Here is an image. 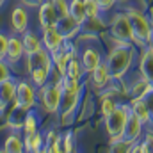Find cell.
Masks as SVG:
<instances>
[{"instance_id":"obj_25","label":"cell","mask_w":153,"mask_h":153,"mask_svg":"<svg viewBox=\"0 0 153 153\" xmlns=\"http://www.w3.org/2000/svg\"><path fill=\"white\" fill-rule=\"evenodd\" d=\"M22 41H23V48H25V55L27 53H34L43 48V41L41 36H38L36 32H30V30H25L22 34Z\"/></svg>"},{"instance_id":"obj_32","label":"cell","mask_w":153,"mask_h":153,"mask_svg":"<svg viewBox=\"0 0 153 153\" xmlns=\"http://www.w3.org/2000/svg\"><path fill=\"white\" fill-rule=\"evenodd\" d=\"M116 107H117V103H116L114 98H111V96H105L103 100H102V105H100V112L103 117H107V116L111 114L112 111H114Z\"/></svg>"},{"instance_id":"obj_29","label":"cell","mask_w":153,"mask_h":153,"mask_svg":"<svg viewBox=\"0 0 153 153\" xmlns=\"http://www.w3.org/2000/svg\"><path fill=\"white\" fill-rule=\"evenodd\" d=\"M84 7H85V16H87V22H96L100 20V14H102V7L96 0H84Z\"/></svg>"},{"instance_id":"obj_36","label":"cell","mask_w":153,"mask_h":153,"mask_svg":"<svg viewBox=\"0 0 153 153\" xmlns=\"http://www.w3.org/2000/svg\"><path fill=\"white\" fill-rule=\"evenodd\" d=\"M11 78V68L9 62H5V59H0V82Z\"/></svg>"},{"instance_id":"obj_22","label":"cell","mask_w":153,"mask_h":153,"mask_svg":"<svg viewBox=\"0 0 153 153\" xmlns=\"http://www.w3.org/2000/svg\"><path fill=\"white\" fill-rule=\"evenodd\" d=\"M89 75H91V82H93V85H94L96 89L105 87V85L112 80L111 71H109V68H107V62H102V64H100L96 70H93Z\"/></svg>"},{"instance_id":"obj_1","label":"cell","mask_w":153,"mask_h":153,"mask_svg":"<svg viewBox=\"0 0 153 153\" xmlns=\"http://www.w3.org/2000/svg\"><path fill=\"white\" fill-rule=\"evenodd\" d=\"M82 91H84L82 80H71V78L62 76V93H61V103L57 111L61 123H68L75 116L76 107L82 98Z\"/></svg>"},{"instance_id":"obj_8","label":"cell","mask_w":153,"mask_h":153,"mask_svg":"<svg viewBox=\"0 0 153 153\" xmlns=\"http://www.w3.org/2000/svg\"><path fill=\"white\" fill-rule=\"evenodd\" d=\"M75 55H76V46L71 43V39H66V43L57 52L52 53V61H53V66H55V70H57L59 75H64L70 59L75 57Z\"/></svg>"},{"instance_id":"obj_41","label":"cell","mask_w":153,"mask_h":153,"mask_svg":"<svg viewBox=\"0 0 153 153\" xmlns=\"http://www.w3.org/2000/svg\"><path fill=\"white\" fill-rule=\"evenodd\" d=\"M4 4H5V0H0V7H2V5H4Z\"/></svg>"},{"instance_id":"obj_15","label":"cell","mask_w":153,"mask_h":153,"mask_svg":"<svg viewBox=\"0 0 153 153\" xmlns=\"http://www.w3.org/2000/svg\"><path fill=\"white\" fill-rule=\"evenodd\" d=\"M80 62H82L84 71H85V73H91L93 70H96V68L103 62L102 52H100L98 48L89 46V48H85V50L82 52V55H80Z\"/></svg>"},{"instance_id":"obj_35","label":"cell","mask_w":153,"mask_h":153,"mask_svg":"<svg viewBox=\"0 0 153 153\" xmlns=\"http://www.w3.org/2000/svg\"><path fill=\"white\" fill-rule=\"evenodd\" d=\"M7 46H9V36L0 30V59L7 57Z\"/></svg>"},{"instance_id":"obj_16","label":"cell","mask_w":153,"mask_h":153,"mask_svg":"<svg viewBox=\"0 0 153 153\" xmlns=\"http://www.w3.org/2000/svg\"><path fill=\"white\" fill-rule=\"evenodd\" d=\"M55 27H57V30H59L66 39H73L76 34L82 30V23H78L71 14H66V16L59 18V22H57Z\"/></svg>"},{"instance_id":"obj_4","label":"cell","mask_w":153,"mask_h":153,"mask_svg":"<svg viewBox=\"0 0 153 153\" xmlns=\"http://www.w3.org/2000/svg\"><path fill=\"white\" fill-rule=\"evenodd\" d=\"M126 14H128V20H130L132 32H134V36H135V45H139V46L148 45L150 36H152V30H153L148 16H146L144 13L137 11V9H128Z\"/></svg>"},{"instance_id":"obj_28","label":"cell","mask_w":153,"mask_h":153,"mask_svg":"<svg viewBox=\"0 0 153 153\" xmlns=\"http://www.w3.org/2000/svg\"><path fill=\"white\" fill-rule=\"evenodd\" d=\"M70 14L75 18L78 23H85L87 16H85V7H84V0H70Z\"/></svg>"},{"instance_id":"obj_42","label":"cell","mask_w":153,"mask_h":153,"mask_svg":"<svg viewBox=\"0 0 153 153\" xmlns=\"http://www.w3.org/2000/svg\"><path fill=\"white\" fill-rule=\"evenodd\" d=\"M150 2H153V0H150Z\"/></svg>"},{"instance_id":"obj_37","label":"cell","mask_w":153,"mask_h":153,"mask_svg":"<svg viewBox=\"0 0 153 153\" xmlns=\"http://www.w3.org/2000/svg\"><path fill=\"white\" fill-rule=\"evenodd\" d=\"M98 4H100V7H102V11H109V9H112L114 7V4L117 0H96Z\"/></svg>"},{"instance_id":"obj_31","label":"cell","mask_w":153,"mask_h":153,"mask_svg":"<svg viewBox=\"0 0 153 153\" xmlns=\"http://www.w3.org/2000/svg\"><path fill=\"white\" fill-rule=\"evenodd\" d=\"M23 134H30V132H36L38 130V117L34 114V109L29 111V114L25 117V123H23Z\"/></svg>"},{"instance_id":"obj_27","label":"cell","mask_w":153,"mask_h":153,"mask_svg":"<svg viewBox=\"0 0 153 153\" xmlns=\"http://www.w3.org/2000/svg\"><path fill=\"white\" fill-rule=\"evenodd\" d=\"M4 152L7 153H22L25 152V146H23V139H20V135L16 134H11L5 143H4Z\"/></svg>"},{"instance_id":"obj_3","label":"cell","mask_w":153,"mask_h":153,"mask_svg":"<svg viewBox=\"0 0 153 153\" xmlns=\"http://www.w3.org/2000/svg\"><path fill=\"white\" fill-rule=\"evenodd\" d=\"M128 116H130V105L123 103V105H117L114 111L105 117V132L111 137V144H116L117 141H121Z\"/></svg>"},{"instance_id":"obj_39","label":"cell","mask_w":153,"mask_h":153,"mask_svg":"<svg viewBox=\"0 0 153 153\" xmlns=\"http://www.w3.org/2000/svg\"><path fill=\"white\" fill-rule=\"evenodd\" d=\"M45 0H22V4H25L27 7H39Z\"/></svg>"},{"instance_id":"obj_18","label":"cell","mask_w":153,"mask_h":153,"mask_svg":"<svg viewBox=\"0 0 153 153\" xmlns=\"http://www.w3.org/2000/svg\"><path fill=\"white\" fill-rule=\"evenodd\" d=\"M11 27L18 34H23L29 29V13H27L25 7L18 5V7L13 9V13H11Z\"/></svg>"},{"instance_id":"obj_40","label":"cell","mask_w":153,"mask_h":153,"mask_svg":"<svg viewBox=\"0 0 153 153\" xmlns=\"http://www.w3.org/2000/svg\"><path fill=\"white\" fill-rule=\"evenodd\" d=\"M148 45H150V48L153 50V30H152V36H150V41H148Z\"/></svg>"},{"instance_id":"obj_10","label":"cell","mask_w":153,"mask_h":153,"mask_svg":"<svg viewBox=\"0 0 153 153\" xmlns=\"http://www.w3.org/2000/svg\"><path fill=\"white\" fill-rule=\"evenodd\" d=\"M41 41H43V48L53 53L66 43V38L57 30V27H46L41 32Z\"/></svg>"},{"instance_id":"obj_23","label":"cell","mask_w":153,"mask_h":153,"mask_svg":"<svg viewBox=\"0 0 153 153\" xmlns=\"http://www.w3.org/2000/svg\"><path fill=\"white\" fill-rule=\"evenodd\" d=\"M23 146H25V152H30V153L43 152V146H45V137H43V134H41L39 130L30 132V134H25V137H23Z\"/></svg>"},{"instance_id":"obj_34","label":"cell","mask_w":153,"mask_h":153,"mask_svg":"<svg viewBox=\"0 0 153 153\" xmlns=\"http://www.w3.org/2000/svg\"><path fill=\"white\" fill-rule=\"evenodd\" d=\"M73 146H75V135H73V132H66L62 135V152L64 153L73 152Z\"/></svg>"},{"instance_id":"obj_13","label":"cell","mask_w":153,"mask_h":153,"mask_svg":"<svg viewBox=\"0 0 153 153\" xmlns=\"http://www.w3.org/2000/svg\"><path fill=\"white\" fill-rule=\"evenodd\" d=\"M38 18H39V25H41V29L55 27V25H57V22H59V14H57L53 4H52L50 0H45V2L39 5Z\"/></svg>"},{"instance_id":"obj_30","label":"cell","mask_w":153,"mask_h":153,"mask_svg":"<svg viewBox=\"0 0 153 153\" xmlns=\"http://www.w3.org/2000/svg\"><path fill=\"white\" fill-rule=\"evenodd\" d=\"M29 75H30V82L39 89V87H43L45 84H48L52 71H48V70H36V71H30Z\"/></svg>"},{"instance_id":"obj_11","label":"cell","mask_w":153,"mask_h":153,"mask_svg":"<svg viewBox=\"0 0 153 153\" xmlns=\"http://www.w3.org/2000/svg\"><path fill=\"white\" fill-rule=\"evenodd\" d=\"M143 128H144V123L130 111V116L126 119V125H125V132H123V141H128V143H135L143 137Z\"/></svg>"},{"instance_id":"obj_17","label":"cell","mask_w":153,"mask_h":153,"mask_svg":"<svg viewBox=\"0 0 153 153\" xmlns=\"http://www.w3.org/2000/svg\"><path fill=\"white\" fill-rule=\"evenodd\" d=\"M130 111L137 116L144 125H150L153 121V111H152V107H150V103H148L146 98L132 100V102H130Z\"/></svg>"},{"instance_id":"obj_21","label":"cell","mask_w":153,"mask_h":153,"mask_svg":"<svg viewBox=\"0 0 153 153\" xmlns=\"http://www.w3.org/2000/svg\"><path fill=\"white\" fill-rule=\"evenodd\" d=\"M128 94L132 100H137V98H148L150 94H153V82H148L146 78L141 76V80L134 82L128 89Z\"/></svg>"},{"instance_id":"obj_14","label":"cell","mask_w":153,"mask_h":153,"mask_svg":"<svg viewBox=\"0 0 153 153\" xmlns=\"http://www.w3.org/2000/svg\"><path fill=\"white\" fill-rule=\"evenodd\" d=\"M14 98H16V82L13 78L0 82V114H4L5 109L11 103H14Z\"/></svg>"},{"instance_id":"obj_24","label":"cell","mask_w":153,"mask_h":153,"mask_svg":"<svg viewBox=\"0 0 153 153\" xmlns=\"http://www.w3.org/2000/svg\"><path fill=\"white\" fill-rule=\"evenodd\" d=\"M43 152L46 153H62V134L57 130H50L45 137V148Z\"/></svg>"},{"instance_id":"obj_5","label":"cell","mask_w":153,"mask_h":153,"mask_svg":"<svg viewBox=\"0 0 153 153\" xmlns=\"http://www.w3.org/2000/svg\"><path fill=\"white\" fill-rule=\"evenodd\" d=\"M109 32L116 43H134L135 45V36L130 27V20L126 13H116L111 20Z\"/></svg>"},{"instance_id":"obj_26","label":"cell","mask_w":153,"mask_h":153,"mask_svg":"<svg viewBox=\"0 0 153 153\" xmlns=\"http://www.w3.org/2000/svg\"><path fill=\"white\" fill-rule=\"evenodd\" d=\"M84 68H82V62H80V59L78 57H71L70 59V62H68V66H66V71H64V75L66 78H71V80H82V76H84Z\"/></svg>"},{"instance_id":"obj_33","label":"cell","mask_w":153,"mask_h":153,"mask_svg":"<svg viewBox=\"0 0 153 153\" xmlns=\"http://www.w3.org/2000/svg\"><path fill=\"white\" fill-rule=\"evenodd\" d=\"M50 2L53 4V7H55L59 18L70 14V0H50Z\"/></svg>"},{"instance_id":"obj_12","label":"cell","mask_w":153,"mask_h":153,"mask_svg":"<svg viewBox=\"0 0 153 153\" xmlns=\"http://www.w3.org/2000/svg\"><path fill=\"white\" fill-rule=\"evenodd\" d=\"M27 114H29V111H27L25 107H22V105H18V103L14 102V103H13V107L9 109L7 116H5V125H7V128H11V130H14V132L22 130V128H23V123H25Z\"/></svg>"},{"instance_id":"obj_2","label":"cell","mask_w":153,"mask_h":153,"mask_svg":"<svg viewBox=\"0 0 153 153\" xmlns=\"http://www.w3.org/2000/svg\"><path fill=\"white\" fill-rule=\"evenodd\" d=\"M134 59H135L134 43H116V46L111 50L105 61L112 80H121L126 75V71L132 68Z\"/></svg>"},{"instance_id":"obj_9","label":"cell","mask_w":153,"mask_h":153,"mask_svg":"<svg viewBox=\"0 0 153 153\" xmlns=\"http://www.w3.org/2000/svg\"><path fill=\"white\" fill-rule=\"evenodd\" d=\"M25 57H27V61H25L27 73L36 71V70H48V71H52V68H53L52 53L48 50H45V48H41L38 52H34V53H27Z\"/></svg>"},{"instance_id":"obj_38","label":"cell","mask_w":153,"mask_h":153,"mask_svg":"<svg viewBox=\"0 0 153 153\" xmlns=\"http://www.w3.org/2000/svg\"><path fill=\"white\" fill-rule=\"evenodd\" d=\"M144 143L148 144V150L153 152V130H150V132L144 134Z\"/></svg>"},{"instance_id":"obj_19","label":"cell","mask_w":153,"mask_h":153,"mask_svg":"<svg viewBox=\"0 0 153 153\" xmlns=\"http://www.w3.org/2000/svg\"><path fill=\"white\" fill-rule=\"evenodd\" d=\"M25 55V48H23V41L22 36H9V46H7V62L9 64H16L22 57Z\"/></svg>"},{"instance_id":"obj_20","label":"cell","mask_w":153,"mask_h":153,"mask_svg":"<svg viewBox=\"0 0 153 153\" xmlns=\"http://www.w3.org/2000/svg\"><path fill=\"white\" fill-rule=\"evenodd\" d=\"M139 73L148 82H153V50L148 46L139 57Z\"/></svg>"},{"instance_id":"obj_7","label":"cell","mask_w":153,"mask_h":153,"mask_svg":"<svg viewBox=\"0 0 153 153\" xmlns=\"http://www.w3.org/2000/svg\"><path fill=\"white\" fill-rule=\"evenodd\" d=\"M14 102L27 111L36 109L38 105V91L32 82H16V98Z\"/></svg>"},{"instance_id":"obj_6","label":"cell","mask_w":153,"mask_h":153,"mask_svg":"<svg viewBox=\"0 0 153 153\" xmlns=\"http://www.w3.org/2000/svg\"><path fill=\"white\" fill-rule=\"evenodd\" d=\"M61 93L62 91L57 84H45L43 87H39V100H41L45 112L57 114L59 103H61Z\"/></svg>"}]
</instances>
